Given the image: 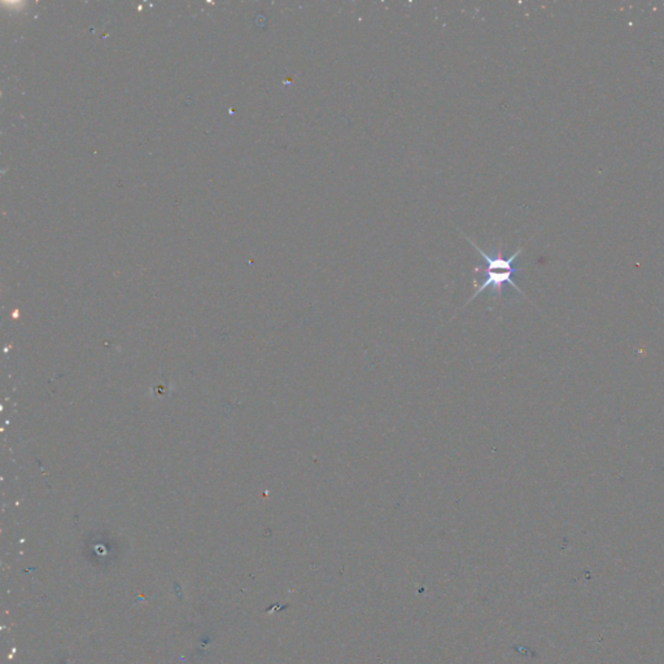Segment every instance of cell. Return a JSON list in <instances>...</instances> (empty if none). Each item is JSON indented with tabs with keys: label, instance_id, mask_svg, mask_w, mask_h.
Here are the masks:
<instances>
[{
	"label": "cell",
	"instance_id": "1",
	"mask_svg": "<svg viewBox=\"0 0 664 664\" xmlns=\"http://www.w3.org/2000/svg\"><path fill=\"white\" fill-rule=\"evenodd\" d=\"M466 239L474 248L478 250L479 255L483 257L487 262L486 278L476 287V291L469 297V302H466V305H469V302H472L474 299H476L480 293L486 292L487 290H490L492 292L500 297L504 292L505 284H510L515 291L524 295L522 290L515 283V281H513V275L518 271V269L514 266V262H515V260L518 258V256L522 253V247H519L516 249L515 253L506 258V257H504V253H502V244L500 243V247L497 249L496 255L489 256L486 252H483V249L479 248L478 246L469 239V236H466Z\"/></svg>",
	"mask_w": 664,
	"mask_h": 664
}]
</instances>
